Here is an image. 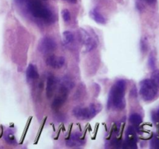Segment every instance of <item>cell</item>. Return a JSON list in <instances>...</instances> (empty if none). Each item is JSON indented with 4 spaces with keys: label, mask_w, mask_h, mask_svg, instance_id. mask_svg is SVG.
Listing matches in <instances>:
<instances>
[{
    "label": "cell",
    "mask_w": 159,
    "mask_h": 149,
    "mask_svg": "<svg viewBox=\"0 0 159 149\" xmlns=\"http://www.w3.org/2000/svg\"><path fill=\"white\" fill-rule=\"evenodd\" d=\"M125 89L126 82L124 79H119L113 85L110 91L108 99V107L117 110H122L125 107Z\"/></svg>",
    "instance_id": "6da1fadb"
},
{
    "label": "cell",
    "mask_w": 159,
    "mask_h": 149,
    "mask_svg": "<svg viewBox=\"0 0 159 149\" xmlns=\"http://www.w3.org/2000/svg\"><path fill=\"white\" fill-rule=\"evenodd\" d=\"M102 109V106L97 103H93L88 107H77L72 110L73 115L81 120H90L97 115Z\"/></svg>",
    "instance_id": "7a4b0ae2"
},
{
    "label": "cell",
    "mask_w": 159,
    "mask_h": 149,
    "mask_svg": "<svg viewBox=\"0 0 159 149\" xmlns=\"http://www.w3.org/2000/svg\"><path fill=\"white\" fill-rule=\"evenodd\" d=\"M28 9L34 17L43 19L47 21L52 18L51 10L43 6L40 0H30L28 2Z\"/></svg>",
    "instance_id": "3957f363"
},
{
    "label": "cell",
    "mask_w": 159,
    "mask_h": 149,
    "mask_svg": "<svg viewBox=\"0 0 159 149\" xmlns=\"http://www.w3.org/2000/svg\"><path fill=\"white\" fill-rule=\"evenodd\" d=\"M158 87L151 79H144L140 83V95L146 101H151L156 97Z\"/></svg>",
    "instance_id": "277c9868"
},
{
    "label": "cell",
    "mask_w": 159,
    "mask_h": 149,
    "mask_svg": "<svg viewBox=\"0 0 159 149\" xmlns=\"http://www.w3.org/2000/svg\"><path fill=\"white\" fill-rule=\"evenodd\" d=\"M57 48V43L51 37H44L38 44V50L43 54H47L54 51Z\"/></svg>",
    "instance_id": "5b68a950"
},
{
    "label": "cell",
    "mask_w": 159,
    "mask_h": 149,
    "mask_svg": "<svg viewBox=\"0 0 159 149\" xmlns=\"http://www.w3.org/2000/svg\"><path fill=\"white\" fill-rule=\"evenodd\" d=\"M81 36H82V42L85 45V49L86 52L93 51L97 47V41L92 36L84 30H81Z\"/></svg>",
    "instance_id": "8992f818"
},
{
    "label": "cell",
    "mask_w": 159,
    "mask_h": 149,
    "mask_svg": "<svg viewBox=\"0 0 159 149\" xmlns=\"http://www.w3.org/2000/svg\"><path fill=\"white\" fill-rule=\"evenodd\" d=\"M65 58L62 56L57 57L55 55H50L46 58V64L53 68H61L64 66Z\"/></svg>",
    "instance_id": "52a82bcc"
},
{
    "label": "cell",
    "mask_w": 159,
    "mask_h": 149,
    "mask_svg": "<svg viewBox=\"0 0 159 149\" xmlns=\"http://www.w3.org/2000/svg\"><path fill=\"white\" fill-rule=\"evenodd\" d=\"M85 144V141L82 139V135L78 132L73 133L68 140H66V145L69 147H81Z\"/></svg>",
    "instance_id": "ba28073f"
},
{
    "label": "cell",
    "mask_w": 159,
    "mask_h": 149,
    "mask_svg": "<svg viewBox=\"0 0 159 149\" xmlns=\"http://www.w3.org/2000/svg\"><path fill=\"white\" fill-rule=\"evenodd\" d=\"M74 86H75V83L69 77L65 76L61 81V91L62 94H67L68 95V93Z\"/></svg>",
    "instance_id": "9c48e42d"
},
{
    "label": "cell",
    "mask_w": 159,
    "mask_h": 149,
    "mask_svg": "<svg viewBox=\"0 0 159 149\" xmlns=\"http://www.w3.org/2000/svg\"><path fill=\"white\" fill-rule=\"evenodd\" d=\"M56 81L55 77L52 75H50V76L47 77V88H46V93H47V96L48 98H51L52 97L54 94V89H55L56 87Z\"/></svg>",
    "instance_id": "30bf717a"
},
{
    "label": "cell",
    "mask_w": 159,
    "mask_h": 149,
    "mask_svg": "<svg viewBox=\"0 0 159 149\" xmlns=\"http://www.w3.org/2000/svg\"><path fill=\"white\" fill-rule=\"evenodd\" d=\"M38 78H39V73H38L37 67L35 65H33V64H30L27 69V80L30 82V81L36 80Z\"/></svg>",
    "instance_id": "8fae6325"
},
{
    "label": "cell",
    "mask_w": 159,
    "mask_h": 149,
    "mask_svg": "<svg viewBox=\"0 0 159 149\" xmlns=\"http://www.w3.org/2000/svg\"><path fill=\"white\" fill-rule=\"evenodd\" d=\"M90 17L93 19L95 22L100 24H105L106 23V20L102 15L98 11L97 9H93L90 12Z\"/></svg>",
    "instance_id": "7c38bea8"
},
{
    "label": "cell",
    "mask_w": 159,
    "mask_h": 149,
    "mask_svg": "<svg viewBox=\"0 0 159 149\" xmlns=\"http://www.w3.org/2000/svg\"><path fill=\"white\" fill-rule=\"evenodd\" d=\"M62 37H63V42L65 45L71 44V43L74 42V40H75V37L73 35V33L71 31H64L62 34Z\"/></svg>",
    "instance_id": "4fadbf2b"
},
{
    "label": "cell",
    "mask_w": 159,
    "mask_h": 149,
    "mask_svg": "<svg viewBox=\"0 0 159 149\" xmlns=\"http://www.w3.org/2000/svg\"><path fill=\"white\" fill-rule=\"evenodd\" d=\"M67 96L68 95H66V94H61V96L57 97L55 100H54L53 103H52V107L54 108V109H57V108L61 107L66 100Z\"/></svg>",
    "instance_id": "5bb4252c"
},
{
    "label": "cell",
    "mask_w": 159,
    "mask_h": 149,
    "mask_svg": "<svg viewBox=\"0 0 159 149\" xmlns=\"http://www.w3.org/2000/svg\"><path fill=\"white\" fill-rule=\"evenodd\" d=\"M129 120L132 124L135 126H139L142 123V117L138 114H132L129 117Z\"/></svg>",
    "instance_id": "9a60e30c"
},
{
    "label": "cell",
    "mask_w": 159,
    "mask_h": 149,
    "mask_svg": "<svg viewBox=\"0 0 159 149\" xmlns=\"http://www.w3.org/2000/svg\"><path fill=\"white\" fill-rule=\"evenodd\" d=\"M151 80L159 88V69H156L153 71L151 77Z\"/></svg>",
    "instance_id": "2e32d148"
},
{
    "label": "cell",
    "mask_w": 159,
    "mask_h": 149,
    "mask_svg": "<svg viewBox=\"0 0 159 149\" xmlns=\"http://www.w3.org/2000/svg\"><path fill=\"white\" fill-rule=\"evenodd\" d=\"M5 139H6V141L9 144H16V143L13 133L10 131H7L6 133V134H5Z\"/></svg>",
    "instance_id": "e0dca14e"
},
{
    "label": "cell",
    "mask_w": 159,
    "mask_h": 149,
    "mask_svg": "<svg viewBox=\"0 0 159 149\" xmlns=\"http://www.w3.org/2000/svg\"><path fill=\"white\" fill-rule=\"evenodd\" d=\"M148 66L151 69H155L156 67V59L155 56L153 55V54H151L148 58Z\"/></svg>",
    "instance_id": "ac0fdd59"
},
{
    "label": "cell",
    "mask_w": 159,
    "mask_h": 149,
    "mask_svg": "<svg viewBox=\"0 0 159 149\" xmlns=\"http://www.w3.org/2000/svg\"><path fill=\"white\" fill-rule=\"evenodd\" d=\"M61 16L64 22H69L71 20V13L68 9H63L61 11Z\"/></svg>",
    "instance_id": "d6986e66"
},
{
    "label": "cell",
    "mask_w": 159,
    "mask_h": 149,
    "mask_svg": "<svg viewBox=\"0 0 159 149\" xmlns=\"http://www.w3.org/2000/svg\"><path fill=\"white\" fill-rule=\"evenodd\" d=\"M151 148H152L159 149V138H153L152 140L151 141Z\"/></svg>",
    "instance_id": "ffe728a7"
},
{
    "label": "cell",
    "mask_w": 159,
    "mask_h": 149,
    "mask_svg": "<svg viewBox=\"0 0 159 149\" xmlns=\"http://www.w3.org/2000/svg\"><path fill=\"white\" fill-rule=\"evenodd\" d=\"M141 50L143 51H146L148 49V42L145 39H143L141 41Z\"/></svg>",
    "instance_id": "44dd1931"
},
{
    "label": "cell",
    "mask_w": 159,
    "mask_h": 149,
    "mask_svg": "<svg viewBox=\"0 0 159 149\" xmlns=\"http://www.w3.org/2000/svg\"><path fill=\"white\" fill-rule=\"evenodd\" d=\"M144 1L148 4H153V3H155L156 2V0H144Z\"/></svg>",
    "instance_id": "7402d4cb"
},
{
    "label": "cell",
    "mask_w": 159,
    "mask_h": 149,
    "mask_svg": "<svg viewBox=\"0 0 159 149\" xmlns=\"http://www.w3.org/2000/svg\"><path fill=\"white\" fill-rule=\"evenodd\" d=\"M18 3H23V2H24L26 0H16Z\"/></svg>",
    "instance_id": "603a6c76"
},
{
    "label": "cell",
    "mask_w": 159,
    "mask_h": 149,
    "mask_svg": "<svg viewBox=\"0 0 159 149\" xmlns=\"http://www.w3.org/2000/svg\"><path fill=\"white\" fill-rule=\"evenodd\" d=\"M67 1H69L70 2H72V3H75V2H77V0H67Z\"/></svg>",
    "instance_id": "cb8c5ba5"
},
{
    "label": "cell",
    "mask_w": 159,
    "mask_h": 149,
    "mask_svg": "<svg viewBox=\"0 0 159 149\" xmlns=\"http://www.w3.org/2000/svg\"><path fill=\"white\" fill-rule=\"evenodd\" d=\"M157 114H158V117H159V109L157 111Z\"/></svg>",
    "instance_id": "d4e9b609"
}]
</instances>
